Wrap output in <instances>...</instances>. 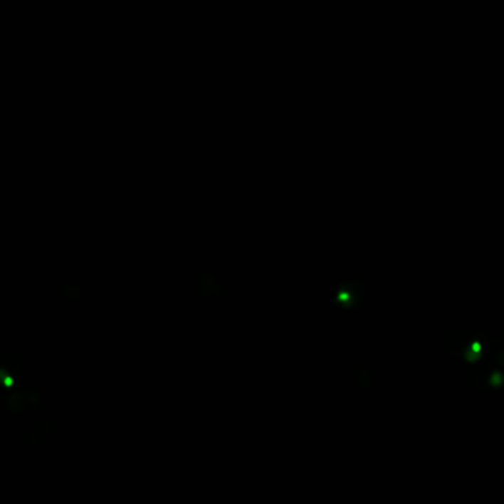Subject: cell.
Returning <instances> with one entry per match:
<instances>
[{
    "label": "cell",
    "mask_w": 504,
    "mask_h": 504,
    "mask_svg": "<svg viewBox=\"0 0 504 504\" xmlns=\"http://www.w3.org/2000/svg\"><path fill=\"white\" fill-rule=\"evenodd\" d=\"M368 299V288L365 283L355 277L349 275L342 278L335 288V296H333V306L337 311H358V309L364 308L365 302Z\"/></svg>",
    "instance_id": "6da1fadb"
},
{
    "label": "cell",
    "mask_w": 504,
    "mask_h": 504,
    "mask_svg": "<svg viewBox=\"0 0 504 504\" xmlns=\"http://www.w3.org/2000/svg\"><path fill=\"white\" fill-rule=\"evenodd\" d=\"M24 405H26V399H24V395L21 394H12L11 398H9V406H11V411L18 414L19 411H21L24 409Z\"/></svg>",
    "instance_id": "7a4b0ae2"
},
{
    "label": "cell",
    "mask_w": 504,
    "mask_h": 504,
    "mask_svg": "<svg viewBox=\"0 0 504 504\" xmlns=\"http://www.w3.org/2000/svg\"><path fill=\"white\" fill-rule=\"evenodd\" d=\"M26 394H24V399H26V404H28L30 406H33V409H36V406L41 405V395H38L36 391L33 389H28V387H26Z\"/></svg>",
    "instance_id": "3957f363"
}]
</instances>
